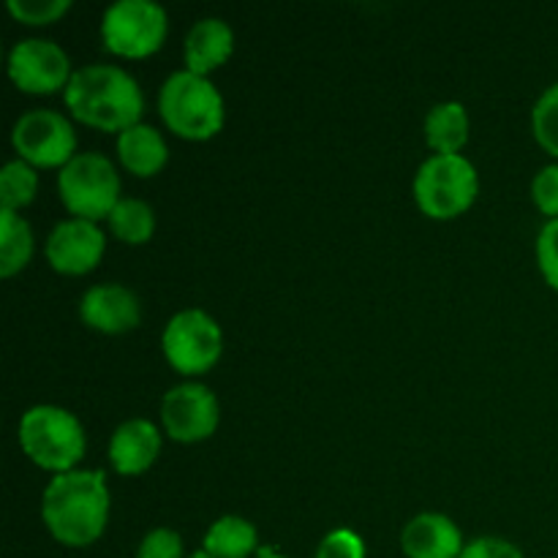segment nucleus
<instances>
[{"label":"nucleus","instance_id":"nucleus-1","mask_svg":"<svg viewBox=\"0 0 558 558\" xmlns=\"http://www.w3.org/2000/svg\"><path fill=\"white\" fill-rule=\"evenodd\" d=\"M44 526L60 545L87 548L104 534L109 521V488L101 469H74L54 474L44 488Z\"/></svg>","mask_w":558,"mask_h":558},{"label":"nucleus","instance_id":"nucleus-2","mask_svg":"<svg viewBox=\"0 0 558 558\" xmlns=\"http://www.w3.org/2000/svg\"><path fill=\"white\" fill-rule=\"evenodd\" d=\"M65 107L85 125L123 134L131 125L142 123L145 96L140 82L125 69L93 63L74 71L65 87Z\"/></svg>","mask_w":558,"mask_h":558},{"label":"nucleus","instance_id":"nucleus-3","mask_svg":"<svg viewBox=\"0 0 558 558\" xmlns=\"http://www.w3.org/2000/svg\"><path fill=\"white\" fill-rule=\"evenodd\" d=\"M158 112L169 131L191 142L213 140L223 129L227 107L210 76L183 69L167 76L158 93Z\"/></svg>","mask_w":558,"mask_h":558},{"label":"nucleus","instance_id":"nucleus-4","mask_svg":"<svg viewBox=\"0 0 558 558\" xmlns=\"http://www.w3.org/2000/svg\"><path fill=\"white\" fill-rule=\"evenodd\" d=\"M20 447L36 466L47 472H74L85 458L87 436L76 414L69 409L38 403L20 420Z\"/></svg>","mask_w":558,"mask_h":558},{"label":"nucleus","instance_id":"nucleus-5","mask_svg":"<svg viewBox=\"0 0 558 558\" xmlns=\"http://www.w3.org/2000/svg\"><path fill=\"white\" fill-rule=\"evenodd\" d=\"M58 194L74 218L101 221L109 218L123 196L114 163L101 153H76L58 174Z\"/></svg>","mask_w":558,"mask_h":558},{"label":"nucleus","instance_id":"nucleus-6","mask_svg":"<svg viewBox=\"0 0 558 558\" xmlns=\"http://www.w3.org/2000/svg\"><path fill=\"white\" fill-rule=\"evenodd\" d=\"M480 191L477 169L463 156H430L414 174V199L436 221H450L474 205Z\"/></svg>","mask_w":558,"mask_h":558},{"label":"nucleus","instance_id":"nucleus-7","mask_svg":"<svg viewBox=\"0 0 558 558\" xmlns=\"http://www.w3.org/2000/svg\"><path fill=\"white\" fill-rule=\"evenodd\" d=\"M167 31V11L153 0H118L101 16L104 47L120 58L140 60L158 52Z\"/></svg>","mask_w":558,"mask_h":558},{"label":"nucleus","instance_id":"nucleus-8","mask_svg":"<svg viewBox=\"0 0 558 558\" xmlns=\"http://www.w3.org/2000/svg\"><path fill=\"white\" fill-rule=\"evenodd\" d=\"M161 347L178 374L202 376L221 360L223 332L207 311L185 308L167 322Z\"/></svg>","mask_w":558,"mask_h":558},{"label":"nucleus","instance_id":"nucleus-9","mask_svg":"<svg viewBox=\"0 0 558 558\" xmlns=\"http://www.w3.org/2000/svg\"><path fill=\"white\" fill-rule=\"evenodd\" d=\"M11 145L31 167L63 169L76 156L74 125L54 109H31L22 114L11 131Z\"/></svg>","mask_w":558,"mask_h":558},{"label":"nucleus","instance_id":"nucleus-10","mask_svg":"<svg viewBox=\"0 0 558 558\" xmlns=\"http://www.w3.org/2000/svg\"><path fill=\"white\" fill-rule=\"evenodd\" d=\"M161 423L169 439L180 445H196L216 434L221 423V407L210 387L185 381L172 387L161 401Z\"/></svg>","mask_w":558,"mask_h":558},{"label":"nucleus","instance_id":"nucleus-11","mask_svg":"<svg viewBox=\"0 0 558 558\" xmlns=\"http://www.w3.org/2000/svg\"><path fill=\"white\" fill-rule=\"evenodd\" d=\"M9 76L22 93L49 96L69 87L71 60L60 44L49 38H22L9 52Z\"/></svg>","mask_w":558,"mask_h":558},{"label":"nucleus","instance_id":"nucleus-12","mask_svg":"<svg viewBox=\"0 0 558 558\" xmlns=\"http://www.w3.org/2000/svg\"><path fill=\"white\" fill-rule=\"evenodd\" d=\"M107 251V234L96 221L69 218L60 221L47 238V262L63 276H85L96 270Z\"/></svg>","mask_w":558,"mask_h":558},{"label":"nucleus","instance_id":"nucleus-13","mask_svg":"<svg viewBox=\"0 0 558 558\" xmlns=\"http://www.w3.org/2000/svg\"><path fill=\"white\" fill-rule=\"evenodd\" d=\"M80 319L104 336H123L140 327V298L123 283H96L82 294Z\"/></svg>","mask_w":558,"mask_h":558},{"label":"nucleus","instance_id":"nucleus-14","mask_svg":"<svg viewBox=\"0 0 558 558\" xmlns=\"http://www.w3.org/2000/svg\"><path fill=\"white\" fill-rule=\"evenodd\" d=\"M161 452V430L145 417H131L118 425L109 439V463L123 477L145 474Z\"/></svg>","mask_w":558,"mask_h":558},{"label":"nucleus","instance_id":"nucleus-15","mask_svg":"<svg viewBox=\"0 0 558 558\" xmlns=\"http://www.w3.org/2000/svg\"><path fill=\"white\" fill-rule=\"evenodd\" d=\"M401 548L407 558H461L466 545L452 518L441 512H423L407 523Z\"/></svg>","mask_w":558,"mask_h":558},{"label":"nucleus","instance_id":"nucleus-16","mask_svg":"<svg viewBox=\"0 0 558 558\" xmlns=\"http://www.w3.org/2000/svg\"><path fill=\"white\" fill-rule=\"evenodd\" d=\"M234 52V33L218 16H205L196 25H191L189 36L183 44L185 69L194 74L207 76L210 71L221 69Z\"/></svg>","mask_w":558,"mask_h":558},{"label":"nucleus","instance_id":"nucleus-17","mask_svg":"<svg viewBox=\"0 0 558 558\" xmlns=\"http://www.w3.org/2000/svg\"><path fill=\"white\" fill-rule=\"evenodd\" d=\"M118 156L123 167L136 178H153L169 161V147L161 131L147 123H136L118 134Z\"/></svg>","mask_w":558,"mask_h":558},{"label":"nucleus","instance_id":"nucleus-18","mask_svg":"<svg viewBox=\"0 0 558 558\" xmlns=\"http://www.w3.org/2000/svg\"><path fill=\"white\" fill-rule=\"evenodd\" d=\"M425 140L434 156H461L469 142V114L461 101L436 104L425 118Z\"/></svg>","mask_w":558,"mask_h":558},{"label":"nucleus","instance_id":"nucleus-19","mask_svg":"<svg viewBox=\"0 0 558 558\" xmlns=\"http://www.w3.org/2000/svg\"><path fill=\"white\" fill-rule=\"evenodd\" d=\"M205 554L213 558H248L259 548V532L251 521L240 515H223L210 523L205 534Z\"/></svg>","mask_w":558,"mask_h":558},{"label":"nucleus","instance_id":"nucleus-20","mask_svg":"<svg viewBox=\"0 0 558 558\" xmlns=\"http://www.w3.org/2000/svg\"><path fill=\"white\" fill-rule=\"evenodd\" d=\"M33 256V229L20 213L0 210V276L25 270Z\"/></svg>","mask_w":558,"mask_h":558},{"label":"nucleus","instance_id":"nucleus-21","mask_svg":"<svg viewBox=\"0 0 558 558\" xmlns=\"http://www.w3.org/2000/svg\"><path fill=\"white\" fill-rule=\"evenodd\" d=\"M109 229L125 245H145L156 232V213L145 199L123 196L109 213Z\"/></svg>","mask_w":558,"mask_h":558},{"label":"nucleus","instance_id":"nucleus-22","mask_svg":"<svg viewBox=\"0 0 558 558\" xmlns=\"http://www.w3.org/2000/svg\"><path fill=\"white\" fill-rule=\"evenodd\" d=\"M38 191V172L27 161L16 158L9 161L0 172V210L20 213L22 207L36 199Z\"/></svg>","mask_w":558,"mask_h":558},{"label":"nucleus","instance_id":"nucleus-23","mask_svg":"<svg viewBox=\"0 0 558 558\" xmlns=\"http://www.w3.org/2000/svg\"><path fill=\"white\" fill-rule=\"evenodd\" d=\"M532 129L539 147L558 158V82L554 87H548V90L537 98V104H534Z\"/></svg>","mask_w":558,"mask_h":558},{"label":"nucleus","instance_id":"nucleus-24","mask_svg":"<svg viewBox=\"0 0 558 558\" xmlns=\"http://www.w3.org/2000/svg\"><path fill=\"white\" fill-rule=\"evenodd\" d=\"M69 9L71 0H9L11 16L25 25H52Z\"/></svg>","mask_w":558,"mask_h":558},{"label":"nucleus","instance_id":"nucleus-25","mask_svg":"<svg viewBox=\"0 0 558 558\" xmlns=\"http://www.w3.org/2000/svg\"><path fill=\"white\" fill-rule=\"evenodd\" d=\"M537 265L545 281L558 292V218L545 223L537 234Z\"/></svg>","mask_w":558,"mask_h":558},{"label":"nucleus","instance_id":"nucleus-26","mask_svg":"<svg viewBox=\"0 0 558 558\" xmlns=\"http://www.w3.org/2000/svg\"><path fill=\"white\" fill-rule=\"evenodd\" d=\"M136 558H183V537L172 529H153L140 543Z\"/></svg>","mask_w":558,"mask_h":558},{"label":"nucleus","instance_id":"nucleus-27","mask_svg":"<svg viewBox=\"0 0 558 558\" xmlns=\"http://www.w3.org/2000/svg\"><path fill=\"white\" fill-rule=\"evenodd\" d=\"M316 558H365V543L352 529H336L322 539Z\"/></svg>","mask_w":558,"mask_h":558},{"label":"nucleus","instance_id":"nucleus-28","mask_svg":"<svg viewBox=\"0 0 558 558\" xmlns=\"http://www.w3.org/2000/svg\"><path fill=\"white\" fill-rule=\"evenodd\" d=\"M532 196L534 205L539 207V213H545L550 221L558 218V163H550V167L539 169V172L534 174Z\"/></svg>","mask_w":558,"mask_h":558},{"label":"nucleus","instance_id":"nucleus-29","mask_svg":"<svg viewBox=\"0 0 558 558\" xmlns=\"http://www.w3.org/2000/svg\"><path fill=\"white\" fill-rule=\"evenodd\" d=\"M461 558H523L521 548L501 537H477L463 548Z\"/></svg>","mask_w":558,"mask_h":558},{"label":"nucleus","instance_id":"nucleus-30","mask_svg":"<svg viewBox=\"0 0 558 558\" xmlns=\"http://www.w3.org/2000/svg\"><path fill=\"white\" fill-rule=\"evenodd\" d=\"M256 558H287V556L276 554V550H272V548H262L259 556H256Z\"/></svg>","mask_w":558,"mask_h":558},{"label":"nucleus","instance_id":"nucleus-31","mask_svg":"<svg viewBox=\"0 0 558 558\" xmlns=\"http://www.w3.org/2000/svg\"><path fill=\"white\" fill-rule=\"evenodd\" d=\"M189 558H213V556L205 554V550H199V554H194V556H189Z\"/></svg>","mask_w":558,"mask_h":558}]
</instances>
